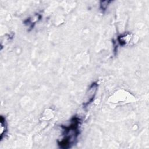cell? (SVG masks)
Segmentation results:
<instances>
[{
	"instance_id": "6da1fadb",
	"label": "cell",
	"mask_w": 149,
	"mask_h": 149,
	"mask_svg": "<svg viewBox=\"0 0 149 149\" xmlns=\"http://www.w3.org/2000/svg\"><path fill=\"white\" fill-rule=\"evenodd\" d=\"M81 123V119L77 116L72 118L70 123L67 126H62L63 129V138L58 143L60 147L63 148H69L75 143L77 137L79 134V126Z\"/></svg>"
},
{
	"instance_id": "7a4b0ae2",
	"label": "cell",
	"mask_w": 149,
	"mask_h": 149,
	"mask_svg": "<svg viewBox=\"0 0 149 149\" xmlns=\"http://www.w3.org/2000/svg\"><path fill=\"white\" fill-rule=\"evenodd\" d=\"M98 88V84L97 82L93 83L88 89L83 101V106L87 107L94 100Z\"/></svg>"
},
{
	"instance_id": "3957f363",
	"label": "cell",
	"mask_w": 149,
	"mask_h": 149,
	"mask_svg": "<svg viewBox=\"0 0 149 149\" xmlns=\"http://www.w3.org/2000/svg\"><path fill=\"white\" fill-rule=\"evenodd\" d=\"M7 124H6V122L5 120V118L3 116H1V132H0V134H1V140H2L4 135L6 134V132H7Z\"/></svg>"
},
{
	"instance_id": "277c9868",
	"label": "cell",
	"mask_w": 149,
	"mask_h": 149,
	"mask_svg": "<svg viewBox=\"0 0 149 149\" xmlns=\"http://www.w3.org/2000/svg\"><path fill=\"white\" fill-rule=\"evenodd\" d=\"M111 1H102L100 4V9L102 10H105Z\"/></svg>"
}]
</instances>
